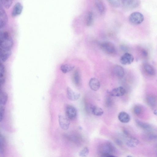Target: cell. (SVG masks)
<instances>
[{
  "label": "cell",
  "instance_id": "obj_1",
  "mask_svg": "<svg viewBox=\"0 0 157 157\" xmlns=\"http://www.w3.org/2000/svg\"><path fill=\"white\" fill-rule=\"evenodd\" d=\"M115 147L113 144L109 142L102 144L98 147L99 154L102 157H114L113 153L115 151Z\"/></svg>",
  "mask_w": 157,
  "mask_h": 157
},
{
  "label": "cell",
  "instance_id": "obj_2",
  "mask_svg": "<svg viewBox=\"0 0 157 157\" xmlns=\"http://www.w3.org/2000/svg\"><path fill=\"white\" fill-rule=\"evenodd\" d=\"M13 44L12 38L6 32L1 33L0 37V48L11 49Z\"/></svg>",
  "mask_w": 157,
  "mask_h": 157
},
{
  "label": "cell",
  "instance_id": "obj_3",
  "mask_svg": "<svg viewBox=\"0 0 157 157\" xmlns=\"http://www.w3.org/2000/svg\"><path fill=\"white\" fill-rule=\"evenodd\" d=\"M100 47L102 51L108 54L113 55L116 53V49L115 45L110 42L105 41L101 43Z\"/></svg>",
  "mask_w": 157,
  "mask_h": 157
},
{
  "label": "cell",
  "instance_id": "obj_4",
  "mask_svg": "<svg viewBox=\"0 0 157 157\" xmlns=\"http://www.w3.org/2000/svg\"><path fill=\"white\" fill-rule=\"evenodd\" d=\"M120 6L124 9H132L138 7L140 5V0H119Z\"/></svg>",
  "mask_w": 157,
  "mask_h": 157
},
{
  "label": "cell",
  "instance_id": "obj_5",
  "mask_svg": "<svg viewBox=\"0 0 157 157\" xmlns=\"http://www.w3.org/2000/svg\"><path fill=\"white\" fill-rule=\"evenodd\" d=\"M144 16L140 12H135L130 14L129 17L130 22L134 25H138L141 24L144 21Z\"/></svg>",
  "mask_w": 157,
  "mask_h": 157
},
{
  "label": "cell",
  "instance_id": "obj_6",
  "mask_svg": "<svg viewBox=\"0 0 157 157\" xmlns=\"http://www.w3.org/2000/svg\"><path fill=\"white\" fill-rule=\"evenodd\" d=\"M66 117L70 120H73L76 117L77 114L76 109L71 105H67L65 108Z\"/></svg>",
  "mask_w": 157,
  "mask_h": 157
},
{
  "label": "cell",
  "instance_id": "obj_7",
  "mask_svg": "<svg viewBox=\"0 0 157 157\" xmlns=\"http://www.w3.org/2000/svg\"><path fill=\"white\" fill-rule=\"evenodd\" d=\"M69 119L67 117L62 115L58 116V121L61 128L64 130L67 129L69 127L70 122Z\"/></svg>",
  "mask_w": 157,
  "mask_h": 157
},
{
  "label": "cell",
  "instance_id": "obj_8",
  "mask_svg": "<svg viewBox=\"0 0 157 157\" xmlns=\"http://www.w3.org/2000/svg\"><path fill=\"white\" fill-rule=\"evenodd\" d=\"M134 60L133 56L130 53H126L122 56L120 59L121 63L124 65L131 64Z\"/></svg>",
  "mask_w": 157,
  "mask_h": 157
},
{
  "label": "cell",
  "instance_id": "obj_9",
  "mask_svg": "<svg viewBox=\"0 0 157 157\" xmlns=\"http://www.w3.org/2000/svg\"><path fill=\"white\" fill-rule=\"evenodd\" d=\"M126 92L125 89L122 86L114 88L108 93L112 97H120L124 95Z\"/></svg>",
  "mask_w": 157,
  "mask_h": 157
},
{
  "label": "cell",
  "instance_id": "obj_10",
  "mask_svg": "<svg viewBox=\"0 0 157 157\" xmlns=\"http://www.w3.org/2000/svg\"><path fill=\"white\" fill-rule=\"evenodd\" d=\"M67 94L68 98L72 101L78 100L80 97V94L79 93L74 91L69 87L67 88Z\"/></svg>",
  "mask_w": 157,
  "mask_h": 157
},
{
  "label": "cell",
  "instance_id": "obj_11",
  "mask_svg": "<svg viewBox=\"0 0 157 157\" xmlns=\"http://www.w3.org/2000/svg\"><path fill=\"white\" fill-rule=\"evenodd\" d=\"M143 69L147 75L152 76L155 74V71L154 67L148 63H144L143 65Z\"/></svg>",
  "mask_w": 157,
  "mask_h": 157
},
{
  "label": "cell",
  "instance_id": "obj_12",
  "mask_svg": "<svg viewBox=\"0 0 157 157\" xmlns=\"http://www.w3.org/2000/svg\"><path fill=\"white\" fill-rule=\"evenodd\" d=\"M89 84L90 89L94 91L98 90L100 87V81L95 78H91L89 81Z\"/></svg>",
  "mask_w": 157,
  "mask_h": 157
},
{
  "label": "cell",
  "instance_id": "obj_13",
  "mask_svg": "<svg viewBox=\"0 0 157 157\" xmlns=\"http://www.w3.org/2000/svg\"><path fill=\"white\" fill-rule=\"evenodd\" d=\"M8 22V17L4 10L1 6L0 8V27H4Z\"/></svg>",
  "mask_w": 157,
  "mask_h": 157
},
{
  "label": "cell",
  "instance_id": "obj_14",
  "mask_svg": "<svg viewBox=\"0 0 157 157\" xmlns=\"http://www.w3.org/2000/svg\"><path fill=\"white\" fill-rule=\"evenodd\" d=\"M11 54V49L0 48V57L2 62H5L10 56Z\"/></svg>",
  "mask_w": 157,
  "mask_h": 157
},
{
  "label": "cell",
  "instance_id": "obj_15",
  "mask_svg": "<svg viewBox=\"0 0 157 157\" xmlns=\"http://www.w3.org/2000/svg\"><path fill=\"white\" fill-rule=\"evenodd\" d=\"M94 5L99 13L103 15L105 12V5L101 0H94Z\"/></svg>",
  "mask_w": 157,
  "mask_h": 157
},
{
  "label": "cell",
  "instance_id": "obj_16",
  "mask_svg": "<svg viewBox=\"0 0 157 157\" xmlns=\"http://www.w3.org/2000/svg\"><path fill=\"white\" fill-rule=\"evenodd\" d=\"M23 7L21 4L17 2L14 5L11 12V15L13 17H15L21 14L22 11Z\"/></svg>",
  "mask_w": 157,
  "mask_h": 157
},
{
  "label": "cell",
  "instance_id": "obj_17",
  "mask_svg": "<svg viewBox=\"0 0 157 157\" xmlns=\"http://www.w3.org/2000/svg\"><path fill=\"white\" fill-rule=\"evenodd\" d=\"M146 101L147 105L151 108L155 107L157 104V98L153 95L149 94L147 96Z\"/></svg>",
  "mask_w": 157,
  "mask_h": 157
},
{
  "label": "cell",
  "instance_id": "obj_18",
  "mask_svg": "<svg viewBox=\"0 0 157 157\" xmlns=\"http://www.w3.org/2000/svg\"><path fill=\"white\" fill-rule=\"evenodd\" d=\"M113 71L115 75L120 78H123L124 75V69L120 65H117L114 66Z\"/></svg>",
  "mask_w": 157,
  "mask_h": 157
},
{
  "label": "cell",
  "instance_id": "obj_19",
  "mask_svg": "<svg viewBox=\"0 0 157 157\" xmlns=\"http://www.w3.org/2000/svg\"><path fill=\"white\" fill-rule=\"evenodd\" d=\"M136 122L140 128L147 132H151L153 129L151 126L147 123L142 122L138 120H136Z\"/></svg>",
  "mask_w": 157,
  "mask_h": 157
},
{
  "label": "cell",
  "instance_id": "obj_20",
  "mask_svg": "<svg viewBox=\"0 0 157 157\" xmlns=\"http://www.w3.org/2000/svg\"><path fill=\"white\" fill-rule=\"evenodd\" d=\"M118 119L121 122L127 123L130 120L129 115L126 112L124 111L121 112L118 114Z\"/></svg>",
  "mask_w": 157,
  "mask_h": 157
},
{
  "label": "cell",
  "instance_id": "obj_21",
  "mask_svg": "<svg viewBox=\"0 0 157 157\" xmlns=\"http://www.w3.org/2000/svg\"><path fill=\"white\" fill-rule=\"evenodd\" d=\"M90 110L92 113L96 116H101L104 113L102 109L95 105L91 106L90 107Z\"/></svg>",
  "mask_w": 157,
  "mask_h": 157
},
{
  "label": "cell",
  "instance_id": "obj_22",
  "mask_svg": "<svg viewBox=\"0 0 157 157\" xmlns=\"http://www.w3.org/2000/svg\"><path fill=\"white\" fill-rule=\"evenodd\" d=\"M129 138L126 142L127 145L129 147H134L139 143L138 140L135 137L129 136Z\"/></svg>",
  "mask_w": 157,
  "mask_h": 157
},
{
  "label": "cell",
  "instance_id": "obj_23",
  "mask_svg": "<svg viewBox=\"0 0 157 157\" xmlns=\"http://www.w3.org/2000/svg\"><path fill=\"white\" fill-rule=\"evenodd\" d=\"M94 17L93 13L91 11L88 12L86 17L85 22L86 25L89 26L91 25L93 22Z\"/></svg>",
  "mask_w": 157,
  "mask_h": 157
},
{
  "label": "cell",
  "instance_id": "obj_24",
  "mask_svg": "<svg viewBox=\"0 0 157 157\" xmlns=\"http://www.w3.org/2000/svg\"><path fill=\"white\" fill-rule=\"evenodd\" d=\"M74 68V66L72 65L65 64L61 66L60 69L63 73H67L72 71Z\"/></svg>",
  "mask_w": 157,
  "mask_h": 157
},
{
  "label": "cell",
  "instance_id": "obj_25",
  "mask_svg": "<svg viewBox=\"0 0 157 157\" xmlns=\"http://www.w3.org/2000/svg\"><path fill=\"white\" fill-rule=\"evenodd\" d=\"M8 98L7 94L3 91L0 93V103L1 105H4L6 103Z\"/></svg>",
  "mask_w": 157,
  "mask_h": 157
},
{
  "label": "cell",
  "instance_id": "obj_26",
  "mask_svg": "<svg viewBox=\"0 0 157 157\" xmlns=\"http://www.w3.org/2000/svg\"><path fill=\"white\" fill-rule=\"evenodd\" d=\"M73 78L74 84L76 86L79 85L80 83L81 78L79 72L78 71H76L74 72Z\"/></svg>",
  "mask_w": 157,
  "mask_h": 157
},
{
  "label": "cell",
  "instance_id": "obj_27",
  "mask_svg": "<svg viewBox=\"0 0 157 157\" xmlns=\"http://www.w3.org/2000/svg\"><path fill=\"white\" fill-rule=\"evenodd\" d=\"M0 154H3L4 152L5 140L4 136L2 135H1L0 136Z\"/></svg>",
  "mask_w": 157,
  "mask_h": 157
},
{
  "label": "cell",
  "instance_id": "obj_28",
  "mask_svg": "<svg viewBox=\"0 0 157 157\" xmlns=\"http://www.w3.org/2000/svg\"><path fill=\"white\" fill-rule=\"evenodd\" d=\"M13 1V0H1V2L4 7L6 9H8L11 6Z\"/></svg>",
  "mask_w": 157,
  "mask_h": 157
},
{
  "label": "cell",
  "instance_id": "obj_29",
  "mask_svg": "<svg viewBox=\"0 0 157 157\" xmlns=\"http://www.w3.org/2000/svg\"><path fill=\"white\" fill-rule=\"evenodd\" d=\"M89 151L87 147H84L79 152V155L82 157L86 156L89 153Z\"/></svg>",
  "mask_w": 157,
  "mask_h": 157
},
{
  "label": "cell",
  "instance_id": "obj_30",
  "mask_svg": "<svg viewBox=\"0 0 157 157\" xmlns=\"http://www.w3.org/2000/svg\"><path fill=\"white\" fill-rule=\"evenodd\" d=\"M143 109L142 107L140 105H135L133 109V111L134 113L137 115H139L141 114L142 112Z\"/></svg>",
  "mask_w": 157,
  "mask_h": 157
},
{
  "label": "cell",
  "instance_id": "obj_31",
  "mask_svg": "<svg viewBox=\"0 0 157 157\" xmlns=\"http://www.w3.org/2000/svg\"><path fill=\"white\" fill-rule=\"evenodd\" d=\"M112 6L117 7L120 6L119 0H106Z\"/></svg>",
  "mask_w": 157,
  "mask_h": 157
},
{
  "label": "cell",
  "instance_id": "obj_32",
  "mask_svg": "<svg viewBox=\"0 0 157 157\" xmlns=\"http://www.w3.org/2000/svg\"><path fill=\"white\" fill-rule=\"evenodd\" d=\"M147 139L150 140H154L157 139V135L150 132L147 134Z\"/></svg>",
  "mask_w": 157,
  "mask_h": 157
},
{
  "label": "cell",
  "instance_id": "obj_33",
  "mask_svg": "<svg viewBox=\"0 0 157 157\" xmlns=\"http://www.w3.org/2000/svg\"><path fill=\"white\" fill-rule=\"evenodd\" d=\"M140 53L144 58H147L148 56L147 52L146 50L143 48L140 49Z\"/></svg>",
  "mask_w": 157,
  "mask_h": 157
},
{
  "label": "cell",
  "instance_id": "obj_34",
  "mask_svg": "<svg viewBox=\"0 0 157 157\" xmlns=\"http://www.w3.org/2000/svg\"><path fill=\"white\" fill-rule=\"evenodd\" d=\"M0 121L1 122L3 118L4 114V112H5V108L3 106L1 105L0 107Z\"/></svg>",
  "mask_w": 157,
  "mask_h": 157
},
{
  "label": "cell",
  "instance_id": "obj_35",
  "mask_svg": "<svg viewBox=\"0 0 157 157\" xmlns=\"http://www.w3.org/2000/svg\"><path fill=\"white\" fill-rule=\"evenodd\" d=\"M106 105L107 107L111 106L112 103V100L110 97H107L105 100Z\"/></svg>",
  "mask_w": 157,
  "mask_h": 157
},
{
  "label": "cell",
  "instance_id": "obj_36",
  "mask_svg": "<svg viewBox=\"0 0 157 157\" xmlns=\"http://www.w3.org/2000/svg\"><path fill=\"white\" fill-rule=\"evenodd\" d=\"M5 69L4 65L1 64L0 65V75L1 77H3L5 73Z\"/></svg>",
  "mask_w": 157,
  "mask_h": 157
},
{
  "label": "cell",
  "instance_id": "obj_37",
  "mask_svg": "<svg viewBox=\"0 0 157 157\" xmlns=\"http://www.w3.org/2000/svg\"><path fill=\"white\" fill-rule=\"evenodd\" d=\"M116 143L118 145L121 146L123 144L122 141L119 139H117L115 141Z\"/></svg>",
  "mask_w": 157,
  "mask_h": 157
},
{
  "label": "cell",
  "instance_id": "obj_38",
  "mask_svg": "<svg viewBox=\"0 0 157 157\" xmlns=\"http://www.w3.org/2000/svg\"><path fill=\"white\" fill-rule=\"evenodd\" d=\"M153 113L155 115L157 116V108L154 111Z\"/></svg>",
  "mask_w": 157,
  "mask_h": 157
},
{
  "label": "cell",
  "instance_id": "obj_39",
  "mask_svg": "<svg viewBox=\"0 0 157 157\" xmlns=\"http://www.w3.org/2000/svg\"><path fill=\"white\" fill-rule=\"evenodd\" d=\"M156 152L157 154V145L156 146Z\"/></svg>",
  "mask_w": 157,
  "mask_h": 157
}]
</instances>
